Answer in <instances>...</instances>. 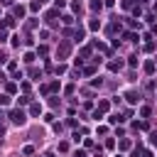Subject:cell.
Returning a JSON list of instances; mask_svg holds the SVG:
<instances>
[{"label": "cell", "instance_id": "d6a6232c", "mask_svg": "<svg viewBox=\"0 0 157 157\" xmlns=\"http://www.w3.org/2000/svg\"><path fill=\"white\" fill-rule=\"evenodd\" d=\"M74 157H86V152H83V150H78V152H76Z\"/></svg>", "mask_w": 157, "mask_h": 157}, {"label": "cell", "instance_id": "30bf717a", "mask_svg": "<svg viewBox=\"0 0 157 157\" xmlns=\"http://www.w3.org/2000/svg\"><path fill=\"white\" fill-rule=\"evenodd\" d=\"M39 7H42V2H39V0H32V2H29V10H32V12H37Z\"/></svg>", "mask_w": 157, "mask_h": 157}, {"label": "cell", "instance_id": "277c9868", "mask_svg": "<svg viewBox=\"0 0 157 157\" xmlns=\"http://www.w3.org/2000/svg\"><path fill=\"white\" fill-rule=\"evenodd\" d=\"M137 98H140V93H135V91H128L125 93V101L128 103H137Z\"/></svg>", "mask_w": 157, "mask_h": 157}, {"label": "cell", "instance_id": "74e56055", "mask_svg": "<svg viewBox=\"0 0 157 157\" xmlns=\"http://www.w3.org/2000/svg\"><path fill=\"white\" fill-rule=\"evenodd\" d=\"M93 157H103V152H96V155H93Z\"/></svg>", "mask_w": 157, "mask_h": 157}, {"label": "cell", "instance_id": "1f68e13d", "mask_svg": "<svg viewBox=\"0 0 157 157\" xmlns=\"http://www.w3.org/2000/svg\"><path fill=\"white\" fill-rule=\"evenodd\" d=\"M150 142H152V145L157 147V132H152V135H150Z\"/></svg>", "mask_w": 157, "mask_h": 157}, {"label": "cell", "instance_id": "83f0119b", "mask_svg": "<svg viewBox=\"0 0 157 157\" xmlns=\"http://www.w3.org/2000/svg\"><path fill=\"white\" fill-rule=\"evenodd\" d=\"M20 42H22V39H20V37H17V34H15V37H12V42H10V44H12V47H20Z\"/></svg>", "mask_w": 157, "mask_h": 157}, {"label": "cell", "instance_id": "836d02e7", "mask_svg": "<svg viewBox=\"0 0 157 157\" xmlns=\"http://www.w3.org/2000/svg\"><path fill=\"white\" fill-rule=\"evenodd\" d=\"M2 135H5V128H2V125H0V137H2Z\"/></svg>", "mask_w": 157, "mask_h": 157}, {"label": "cell", "instance_id": "8fae6325", "mask_svg": "<svg viewBox=\"0 0 157 157\" xmlns=\"http://www.w3.org/2000/svg\"><path fill=\"white\" fill-rule=\"evenodd\" d=\"M123 37H125V39H128V42H137V34H135V32H125V34H123Z\"/></svg>", "mask_w": 157, "mask_h": 157}, {"label": "cell", "instance_id": "9c48e42d", "mask_svg": "<svg viewBox=\"0 0 157 157\" xmlns=\"http://www.w3.org/2000/svg\"><path fill=\"white\" fill-rule=\"evenodd\" d=\"M88 5H91V10H101L103 7V0H91Z\"/></svg>", "mask_w": 157, "mask_h": 157}, {"label": "cell", "instance_id": "44dd1931", "mask_svg": "<svg viewBox=\"0 0 157 157\" xmlns=\"http://www.w3.org/2000/svg\"><path fill=\"white\" fill-rule=\"evenodd\" d=\"M0 105H10V96H7V93L0 96Z\"/></svg>", "mask_w": 157, "mask_h": 157}, {"label": "cell", "instance_id": "f546056e", "mask_svg": "<svg viewBox=\"0 0 157 157\" xmlns=\"http://www.w3.org/2000/svg\"><path fill=\"white\" fill-rule=\"evenodd\" d=\"M69 150V142H59V152H66Z\"/></svg>", "mask_w": 157, "mask_h": 157}, {"label": "cell", "instance_id": "d590c367", "mask_svg": "<svg viewBox=\"0 0 157 157\" xmlns=\"http://www.w3.org/2000/svg\"><path fill=\"white\" fill-rule=\"evenodd\" d=\"M152 10H155V15H157V2H155V5H152Z\"/></svg>", "mask_w": 157, "mask_h": 157}, {"label": "cell", "instance_id": "7c38bea8", "mask_svg": "<svg viewBox=\"0 0 157 157\" xmlns=\"http://www.w3.org/2000/svg\"><path fill=\"white\" fill-rule=\"evenodd\" d=\"M137 61H140L137 54H130V56H128V64H130V66H137Z\"/></svg>", "mask_w": 157, "mask_h": 157}, {"label": "cell", "instance_id": "3957f363", "mask_svg": "<svg viewBox=\"0 0 157 157\" xmlns=\"http://www.w3.org/2000/svg\"><path fill=\"white\" fill-rule=\"evenodd\" d=\"M25 12H27V10H25L22 5H12V15H15V17H25Z\"/></svg>", "mask_w": 157, "mask_h": 157}, {"label": "cell", "instance_id": "f1b7e54d", "mask_svg": "<svg viewBox=\"0 0 157 157\" xmlns=\"http://www.w3.org/2000/svg\"><path fill=\"white\" fill-rule=\"evenodd\" d=\"M49 91H59V81H52L49 83Z\"/></svg>", "mask_w": 157, "mask_h": 157}, {"label": "cell", "instance_id": "6da1fadb", "mask_svg": "<svg viewBox=\"0 0 157 157\" xmlns=\"http://www.w3.org/2000/svg\"><path fill=\"white\" fill-rule=\"evenodd\" d=\"M10 120H12L15 125H25V123H27V115L17 108V110H10Z\"/></svg>", "mask_w": 157, "mask_h": 157}, {"label": "cell", "instance_id": "d4e9b609", "mask_svg": "<svg viewBox=\"0 0 157 157\" xmlns=\"http://www.w3.org/2000/svg\"><path fill=\"white\" fill-rule=\"evenodd\" d=\"M25 61H27V64H32V61H34V54H32V52H27V54H25Z\"/></svg>", "mask_w": 157, "mask_h": 157}, {"label": "cell", "instance_id": "5bb4252c", "mask_svg": "<svg viewBox=\"0 0 157 157\" xmlns=\"http://www.w3.org/2000/svg\"><path fill=\"white\" fill-rule=\"evenodd\" d=\"M2 27H15V20H12V17H5V20H2Z\"/></svg>", "mask_w": 157, "mask_h": 157}, {"label": "cell", "instance_id": "5b68a950", "mask_svg": "<svg viewBox=\"0 0 157 157\" xmlns=\"http://www.w3.org/2000/svg\"><path fill=\"white\" fill-rule=\"evenodd\" d=\"M83 37H86V32H83V27H78V29L74 32V39H76V42L81 44V42H83Z\"/></svg>", "mask_w": 157, "mask_h": 157}, {"label": "cell", "instance_id": "4fadbf2b", "mask_svg": "<svg viewBox=\"0 0 157 157\" xmlns=\"http://www.w3.org/2000/svg\"><path fill=\"white\" fill-rule=\"evenodd\" d=\"M145 71L147 74H155V61H145Z\"/></svg>", "mask_w": 157, "mask_h": 157}, {"label": "cell", "instance_id": "d6986e66", "mask_svg": "<svg viewBox=\"0 0 157 157\" xmlns=\"http://www.w3.org/2000/svg\"><path fill=\"white\" fill-rule=\"evenodd\" d=\"M17 103H20V105H27V103H29V96H20Z\"/></svg>", "mask_w": 157, "mask_h": 157}, {"label": "cell", "instance_id": "8d00e7d4", "mask_svg": "<svg viewBox=\"0 0 157 157\" xmlns=\"http://www.w3.org/2000/svg\"><path fill=\"white\" fill-rule=\"evenodd\" d=\"M44 157H56V155H52V152H47V155H44Z\"/></svg>", "mask_w": 157, "mask_h": 157}, {"label": "cell", "instance_id": "9a60e30c", "mask_svg": "<svg viewBox=\"0 0 157 157\" xmlns=\"http://www.w3.org/2000/svg\"><path fill=\"white\" fill-rule=\"evenodd\" d=\"M98 27H101V20H91L88 22V29H98Z\"/></svg>", "mask_w": 157, "mask_h": 157}, {"label": "cell", "instance_id": "cb8c5ba5", "mask_svg": "<svg viewBox=\"0 0 157 157\" xmlns=\"http://www.w3.org/2000/svg\"><path fill=\"white\" fill-rule=\"evenodd\" d=\"M47 52H49V49H47V47H44V44H42V47H39V49H37V54H39V56H47Z\"/></svg>", "mask_w": 157, "mask_h": 157}, {"label": "cell", "instance_id": "484cf974", "mask_svg": "<svg viewBox=\"0 0 157 157\" xmlns=\"http://www.w3.org/2000/svg\"><path fill=\"white\" fill-rule=\"evenodd\" d=\"M29 76H32V78H37V76H42V74H39V69H34V66H32V69H29Z\"/></svg>", "mask_w": 157, "mask_h": 157}, {"label": "cell", "instance_id": "e575fe53", "mask_svg": "<svg viewBox=\"0 0 157 157\" xmlns=\"http://www.w3.org/2000/svg\"><path fill=\"white\" fill-rule=\"evenodd\" d=\"M0 81H5V74H2V71H0Z\"/></svg>", "mask_w": 157, "mask_h": 157}, {"label": "cell", "instance_id": "7402d4cb", "mask_svg": "<svg viewBox=\"0 0 157 157\" xmlns=\"http://www.w3.org/2000/svg\"><path fill=\"white\" fill-rule=\"evenodd\" d=\"M71 12H76V15H78V12H81V5H78V2H71Z\"/></svg>", "mask_w": 157, "mask_h": 157}, {"label": "cell", "instance_id": "7a4b0ae2", "mask_svg": "<svg viewBox=\"0 0 157 157\" xmlns=\"http://www.w3.org/2000/svg\"><path fill=\"white\" fill-rule=\"evenodd\" d=\"M69 52H71V44L61 42V44H59V49H56V56H59V59H66V56H69Z\"/></svg>", "mask_w": 157, "mask_h": 157}, {"label": "cell", "instance_id": "8992f818", "mask_svg": "<svg viewBox=\"0 0 157 157\" xmlns=\"http://www.w3.org/2000/svg\"><path fill=\"white\" fill-rule=\"evenodd\" d=\"M29 115H42V105L39 103H32L29 105Z\"/></svg>", "mask_w": 157, "mask_h": 157}, {"label": "cell", "instance_id": "e0dca14e", "mask_svg": "<svg viewBox=\"0 0 157 157\" xmlns=\"http://www.w3.org/2000/svg\"><path fill=\"white\" fill-rule=\"evenodd\" d=\"M132 2H135V0H123L120 5H123V10H132Z\"/></svg>", "mask_w": 157, "mask_h": 157}, {"label": "cell", "instance_id": "2e32d148", "mask_svg": "<svg viewBox=\"0 0 157 157\" xmlns=\"http://www.w3.org/2000/svg\"><path fill=\"white\" fill-rule=\"evenodd\" d=\"M5 88H7V93H15V91H17V83H15V81H10Z\"/></svg>", "mask_w": 157, "mask_h": 157}, {"label": "cell", "instance_id": "52a82bcc", "mask_svg": "<svg viewBox=\"0 0 157 157\" xmlns=\"http://www.w3.org/2000/svg\"><path fill=\"white\" fill-rule=\"evenodd\" d=\"M108 69H110V71H120V69H123V61H110Z\"/></svg>", "mask_w": 157, "mask_h": 157}, {"label": "cell", "instance_id": "ba28073f", "mask_svg": "<svg viewBox=\"0 0 157 157\" xmlns=\"http://www.w3.org/2000/svg\"><path fill=\"white\" fill-rule=\"evenodd\" d=\"M108 108H110V105H108V101H98V108H96V110H101V113H105Z\"/></svg>", "mask_w": 157, "mask_h": 157}, {"label": "cell", "instance_id": "ffe728a7", "mask_svg": "<svg viewBox=\"0 0 157 157\" xmlns=\"http://www.w3.org/2000/svg\"><path fill=\"white\" fill-rule=\"evenodd\" d=\"M140 115H142V118H150V108L142 105V108H140Z\"/></svg>", "mask_w": 157, "mask_h": 157}, {"label": "cell", "instance_id": "ac0fdd59", "mask_svg": "<svg viewBox=\"0 0 157 157\" xmlns=\"http://www.w3.org/2000/svg\"><path fill=\"white\" fill-rule=\"evenodd\" d=\"M83 74H86V76H93V74H96V66H86Z\"/></svg>", "mask_w": 157, "mask_h": 157}, {"label": "cell", "instance_id": "4dcf8cb0", "mask_svg": "<svg viewBox=\"0 0 157 157\" xmlns=\"http://www.w3.org/2000/svg\"><path fill=\"white\" fill-rule=\"evenodd\" d=\"M2 39H7V29H5V27L0 29V42H2Z\"/></svg>", "mask_w": 157, "mask_h": 157}, {"label": "cell", "instance_id": "603a6c76", "mask_svg": "<svg viewBox=\"0 0 157 157\" xmlns=\"http://www.w3.org/2000/svg\"><path fill=\"white\" fill-rule=\"evenodd\" d=\"M61 22H64V25H71V22H74V17H71V15H64V17H61Z\"/></svg>", "mask_w": 157, "mask_h": 157}, {"label": "cell", "instance_id": "4316f807", "mask_svg": "<svg viewBox=\"0 0 157 157\" xmlns=\"http://www.w3.org/2000/svg\"><path fill=\"white\" fill-rule=\"evenodd\" d=\"M105 147H108V150H113V147H115V140H113V137H108V140H105Z\"/></svg>", "mask_w": 157, "mask_h": 157}]
</instances>
